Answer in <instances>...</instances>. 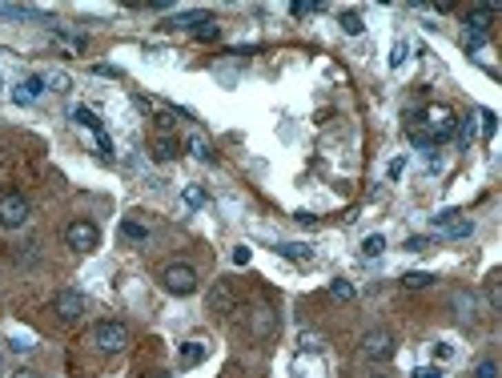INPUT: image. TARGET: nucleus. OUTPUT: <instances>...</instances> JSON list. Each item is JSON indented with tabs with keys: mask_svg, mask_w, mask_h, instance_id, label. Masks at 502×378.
<instances>
[{
	"mask_svg": "<svg viewBox=\"0 0 502 378\" xmlns=\"http://www.w3.org/2000/svg\"><path fill=\"white\" fill-rule=\"evenodd\" d=\"M161 286H165L169 294H177V298H189V294L197 290V270H193L189 261H169V266L161 270Z\"/></svg>",
	"mask_w": 502,
	"mask_h": 378,
	"instance_id": "f257e3e1",
	"label": "nucleus"
},
{
	"mask_svg": "<svg viewBox=\"0 0 502 378\" xmlns=\"http://www.w3.org/2000/svg\"><path fill=\"white\" fill-rule=\"evenodd\" d=\"M65 246H69V250H77V254H89V250H97V246H101V230H97V221H89V217H77V221H69V226H65Z\"/></svg>",
	"mask_w": 502,
	"mask_h": 378,
	"instance_id": "f03ea898",
	"label": "nucleus"
},
{
	"mask_svg": "<svg viewBox=\"0 0 502 378\" xmlns=\"http://www.w3.org/2000/svg\"><path fill=\"white\" fill-rule=\"evenodd\" d=\"M129 326L125 322H97V330H92V342H97V350H105V355H121L125 346H129Z\"/></svg>",
	"mask_w": 502,
	"mask_h": 378,
	"instance_id": "7ed1b4c3",
	"label": "nucleus"
},
{
	"mask_svg": "<svg viewBox=\"0 0 502 378\" xmlns=\"http://www.w3.org/2000/svg\"><path fill=\"white\" fill-rule=\"evenodd\" d=\"M422 121H426V137L430 141H446V137H454V129H458V117H454V109H446V105H430L426 113H422Z\"/></svg>",
	"mask_w": 502,
	"mask_h": 378,
	"instance_id": "20e7f679",
	"label": "nucleus"
},
{
	"mask_svg": "<svg viewBox=\"0 0 502 378\" xmlns=\"http://www.w3.org/2000/svg\"><path fill=\"white\" fill-rule=\"evenodd\" d=\"M24 221H28V201H24V193L4 189V193H0V226H4V230H21Z\"/></svg>",
	"mask_w": 502,
	"mask_h": 378,
	"instance_id": "39448f33",
	"label": "nucleus"
},
{
	"mask_svg": "<svg viewBox=\"0 0 502 378\" xmlns=\"http://www.w3.org/2000/svg\"><path fill=\"white\" fill-rule=\"evenodd\" d=\"M362 355L374 358V362L394 358V334H390V330H365L362 334Z\"/></svg>",
	"mask_w": 502,
	"mask_h": 378,
	"instance_id": "423d86ee",
	"label": "nucleus"
},
{
	"mask_svg": "<svg viewBox=\"0 0 502 378\" xmlns=\"http://www.w3.org/2000/svg\"><path fill=\"white\" fill-rule=\"evenodd\" d=\"M52 314H57L61 322H81V314H85V294L61 290V294L52 298Z\"/></svg>",
	"mask_w": 502,
	"mask_h": 378,
	"instance_id": "0eeeda50",
	"label": "nucleus"
},
{
	"mask_svg": "<svg viewBox=\"0 0 502 378\" xmlns=\"http://www.w3.org/2000/svg\"><path fill=\"white\" fill-rule=\"evenodd\" d=\"M205 306L213 310V314H233V310H237V290H233V282H213Z\"/></svg>",
	"mask_w": 502,
	"mask_h": 378,
	"instance_id": "6e6552de",
	"label": "nucleus"
},
{
	"mask_svg": "<svg viewBox=\"0 0 502 378\" xmlns=\"http://www.w3.org/2000/svg\"><path fill=\"white\" fill-rule=\"evenodd\" d=\"M48 41L61 48V52H69V57H81V52L89 48V41H85L81 32H69V28H61V24H57V28H48Z\"/></svg>",
	"mask_w": 502,
	"mask_h": 378,
	"instance_id": "1a4fd4ad",
	"label": "nucleus"
},
{
	"mask_svg": "<svg viewBox=\"0 0 502 378\" xmlns=\"http://www.w3.org/2000/svg\"><path fill=\"white\" fill-rule=\"evenodd\" d=\"M274 330H277V314L270 306H257L250 314V334L253 338H270Z\"/></svg>",
	"mask_w": 502,
	"mask_h": 378,
	"instance_id": "9d476101",
	"label": "nucleus"
},
{
	"mask_svg": "<svg viewBox=\"0 0 502 378\" xmlns=\"http://www.w3.org/2000/svg\"><path fill=\"white\" fill-rule=\"evenodd\" d=\"M41 93H45V77H24L21 85L12 89V101H17V105H32Z\"/></svg>",
	"mask_w": 502,
	"mask_h": 378,
	"instance_id": "9b49d317",
	"label": "nucleus"
},
{
	"mask_svg": "<svg viewBox=\"0 0 502 378\" xmlns=\"http://www.w3.org/2000/svg\"><path fill=\"white\" fill-rule=\"evenodd\" d=\"M277 254H281V258H290V261H297V266H310V261H314V246H305V241H281V246H277Z\"/></svg>",
	"mask_w": 502,
	"mask_h": 378,
	"instance_id": "f8f14e48",
	"label": "nucleus"
},
{
	"mask_svg": "<svg viewBox=\"0 0 502 378\" xmlns=\"http://www.w3.org/2000/svg\"><path fill=\"white\" fill-rule=\"evenodd\" d=\"M494 12H499V8H494V4H479V8H470V12H466V24H470V32H486V28H490V21H494Z\"/></svg>",
	"mask_w": 502,
	"mask_h": 378,
	"instance_id": "ddd939ff",
	"label": "nucleus"
},
{
	"mask_svg": "<svg viewBox=\"0 0 502 378\" xmlns=\"http://www.w3.org/2000/svg\"><path fill=\"white\" fill-rule=\"evenodd\" d=\"M209 355V346L205 342H185L181 346V355H177V362H181V370H193V366H201Z\"/></svg>",
	"mask_w": 502,
	"mask_h": 378,
	"instance_id": "4468645a",
	"label": "nucleus"
},
{
	"mask_svg": "<svg viewBox=\"0 0 502 378\" xmlns=\"http://www.w3.org/2000/svg\"><path fill=\"white\" fill-rule=\"evenodd\" d=\"M69 117L77 121V125H81V129H89L92 137H97V133H105V129H101V117H97V113H92V109H85V105H77V109H72Z\"/></svg>",
	"mask_w": 502,
	"mask_h": 378,
	"instance_id": "2eb2a0df",
	"label": "nucleus"
},
{
	"mask_svg": "<svg viewBox=\"0 0 502 378\" xmlns=\"http://www.w3.org/2000/svg\"><path fill=\"white\" fill-rule=\"evenodd\" d=\"M121 234L129 237V241H149V226L137 221V217H125V221H121Z\"/></svg>",
	"mask_w": 502,
	"mask_h": 378,
	"instance_id": "dca6fc26",
	"label": "nucleus"
},
{
	"mask_svg": "<svg viewBox=\"0 0 502 378\" xmlns=\"http://www.w3.org/2000/svg\"><path fill=\"white\" fill-rule=\"evenodd\" d=\"M177 153H181V145L173 141V137H157V141H153V157H157V161H173Z\"/></svg>",
	"mask_w": 502,
	"mask_h": 378,
	"instance_id": "f3484780",
	"label": "nucleus"
},
{
	"mask_svg": "<svg viewBox=\"0 0 502 378\" xmlns=\"http://www.w3.org/2000/svg\"><path fill=\"white\" fill-rule=\"evenodd\" d=\"M69 72H61V69H48L45 72V89H52V93H69Z\"/></svg>",
	"mask_w": 502,
	"mask_h": 378,
	"instance_id": "a211bd4d",
	"label": "nucleus"
},
{
	"mask_svg": "<svg viewBox=\"0 0 502 378\" xmlns=\"http://www.w3.org/2000/svg\"><path fill=\"white\" fill-rule=\"evenodd\" d=\"M189 153H193L197 161H209V157H213V149H209L205 133H189Z\"/></svg>",
	"mask_w": 502,
	"mask_h": 378,
	"instance_id": "6ab92c4d",
	"label": "nucleus"
},
{
	"mask_svg": "<svg viewBox=\"0 0 502 378\" xmlns=\"http://www.w3.org/2000/svg\"><path fill=\"white\" fill-rule=\"evenodd\" d=\"M0 17H12V21H32V17H41L37 8H28V4H0Z\"/></svg>",
	"mask_w": 502,
	"mask_h": 378,
	"instance_id": "aec40b11",
	"label": "nucleus"
},
{
	"mask_svg": "<svg viewBox=\"0 0 502 378\" xmlns=\"http://www.w3.org/2000/svg\"><path fill=\"white\" fill-rule=\"evenodd\" d=\"M442 234H446V237H470V234H474V221L458 213V217L450 221V226H446V230H442Z\"/></svg>",
	"mask_w": 502,
	"mask_h": 378,
	"instance_id": "412c9836",
	"label": "nucleus"
},
{
	"mask_svg": "<svg viewBox=\"0 0 502 378\" xmlns=\"http://www.w3.org/2000/svg\"><path fill=\"white\" fill-rule=\"evenodd\" d=\"M342 32H345V37H362V32H365L362 12H342Z\"/></svg>",
	"mask_w": 502,
	"mask_h": 378,
	"instance_id": "4be33fe9",
	"label": "nucleus"
},
{
	"mask_svg": "<svg viewBox=\"0 0 502 378\" xmlns=\"http://www.w3.org/2000/svg\"><path fill=\"white\" fill-rule=\"evenodd\" d=\"M430 282H434V274H426V270H410V274H402V286H406V290H426Z\"/></svg>",
	"mask_w": 502,
	"mask_h": 378,
	"instance_id": "5701e85b",
	"label": "nucleus"
},
{
	"mask_svg": "<svg viewBox=\"0 0 502 378\" xmlns=\"http://www.w3.org/2000/svg\"><path fill=\"white\" fill-rule=\"evenodd\" d=\"M181 201L189 206V210H201V206H205V189H201V186H185L181 189Z\"/></svg>",
	"mask_w": 502,
	"mask_h": 378,
	"instance_id": "b1692460",
	"label": "nucleus"
},
{
	"mask_svg": "<svg viewBox=\"0 0 502 378\" xmlns=\"http://www.w3.org/2000/svg\"><path fill=\"white\" fill-rule=\"evenodd\" d=\"M209 12H185V17H173L169 21V28H197V24H205Z\"/></svg>",
	"mask_w": 502,
	"mask_h": 378,
	"instance_id": "393cba45",
	"label": "nucleus"
},
{
	"mask_svg": "<svg viewBox=\"0 0 502 378\" xmlns=\"http://www.w3.org/2000/svg\"><path fill=\"white\" fill-rule=\"evenodd\" d=\"M362 254H365V258H378V254H386V237H382V234H370V237L362 241Z\"/></svg>",
	"mask_w": 502,
	"mask_h": 378,
	"instance_id": "a878e982",
	"label": "nucleus"
},
{
	"mask_svg": "<svg viewBox=\"0 0 502 378\" xmlns=\"http://www.w3.org/2000/svg\"><path fill=\"white\" fill-rule=\"evenodd\" d=\"M193 37H197V41H217V37H221V24L209 17L205 24H197V28H193Z\"/></svg>",
	"mask_w": 502,
	"mask_h": 378,
	"instance_id": "bb28decb",
	"label": "nucleus"
},
{
	"mask_svg": "<svg viewBox=\"0 0 502 378\" xmlns=\"http://www.w3.org/2000/svg\"><path fill=\"white\" fill-rule=\"evenodd\" d=\"M330 294H334L338 302H354V286L345 282V278H334V282H330Z\"/></svg>",
	"mask_w": 502,
	"mask_h": 378,
	"instance_id": "cd10ccee",
	"label": "nucleus"
},
{
	"mask_svg": "<svg viewBox=\"0 0 502 378\" xmlns=\"http://www.w3.org/2000/svg\"><path fill=\"white\" fill-rule=\"evenodd\" d=\"M486 306L502 310V282H499V278H490V282H486Z\"/></svg>",
	"mask_w": 502,
	"mask_h": 378,
	"instance_id": "c85d7f7f",
	"label": "nucleus"
},
{
	"mask_svg": "<svg viewBox=\"0 0 502 378\" xmlns=\"http://www.w3.org/2000/svg\"><path fill=\"white\" fill-rule=\"evenodd\" d=\"M454 310H458V318H470L474 314V294H466V290L454 294Z\"/></svg>",
	"mask_w": 502,
	"mask_h": 378,
	"instance_id": "c756f323",
	"label": "nucleus"
},
{
	"mask_svg": "<svg viewBox=\"0 0 502 378\" xmlns=\"http://www.w3.org/2000/svg\"><path fill=\"white\" fill-rule=\"evenodd\" d=\"M479 121H482V137L490 141V137H494V129H499V117H494L490 109H482V113H479Z\"/></svg>",
	"mask_w": 502,
	"mask_h": 378,
	"instance_id": "7c9ffc66",
	"label": "nucleus"
},
{
	"mask_svg": "<svg viewBox=\"0 0 502 378\" xmlns=\"http://www.w3.org/2000/svg\"><path fill=\"white\" fill-rule=\"evenodd\" d=\"M474 378H499V362L494 358H482L479 366H474Z\"/></svg>",
	"mask_w": 502,
	"mask_h": 378,
	"instance_id": "2f4dec72",
	"label": "nucleus"
},
{
	"mask_svg": "<svg viewBox=\"0 0 502 378\" xmlns=\"http://www.w3.org/2000/svg\"><path fill=\"white\" fill-rule=\"evenodd\" d=\"M454 217H458V210H442V213H434L430 221H434V230H446V226H450Z\"/></svg>",
	"mask_w": 502,
	"mask_h": 378,
	"instance_id": "473e14b6",
	"label": "nucleus"
},
{
	"mask_svg": "<svg viewBox=\"0 0 502 378\" xmlns=\"http://www.w3.org/2000/svg\"><path fill=\"white\" fill-rule=\"evenodd\" d=\"M454 133H458V141H462V145H470V141H474V121H462Z\"/></svg>",
	"mask_w": 502,
	"mask_h": 378,
	"instance_id": "72a5a7b5",
	"label": "nucleus"
},
{
	"mask_svg": "<svg viewBox=\"0 0 502 378\" xmlns=\"http://www.w3.org/2000/svg\"><path fill=\"white\" fill-rule=\"evenodd\" d=\"M321 4H305V0H297V4H290V12H294L297 21H301V17H310V12H318Z\"/></svg>",
	"mask_w": 502,
	"mask_h": 378,
	"instance_id": "f704fd0d",
	"label": "nucleus"
},
{
	"mask_svg": "<svg viewBox=\"0 0 502 378\" xmlns=\"http://www.w3.org/2000/svg\"><path fill=\"white\" fill-rule=\"evenodd\" d=\"M250 258H253L250 246H237V250H233V266H250Z\"/></svg>",
	"mask_w": 502,
	"mask_h": 378,
	"instance_id": "c9c22d12",
	"label": "nucleus"
},
{
	"mask_svg": "<svg viewBox=\"0 0 502 378\" xmlns=\"http://www.w3.org/2000/svg\"><path fill=\"white\" fill-rule=\"evenodd\" d=\"M434 358H442V362L454 358V346H450V342H434Z\"/></svg>",
	"mask_w": 502,
	"mask_h": 378,
	"instance_id": "e433bc0d",
	"label": "nucleus"
},
{
	"mask_svg": "<svg viewBox=\"0 0 502 378\" xmlns=\"http://www.w3.org/2000/svg\"><path fill=\"white\" fill-rule=\"evenodd\" d=\"M402 61H406V45H402V41H398V45H394V52H390V65H394V69H398V65H402Z\"/></svg>",
	"mask_w": 502,
	"mask_h": 378,
	"instance_id": "4c0bfd02",
	"label": "nucleus"
},
{
	"mask_svg": "<svg viewBox=\"0 0 502 378\" xmlns=\"http://www.w3.org/2000/svg\"><path fill=\"white\" fill-rule=\"evenodd\" d=\"M426 246H430V241H426V237H410V241H406V250H410V254H422V250H426Z\"/></svg>",
	"mask_w": 502,
	"mask_h": 378,
	"instance_id": "58836bf2",
	"label": "nucleus"
},
{
	"mask_svg": "<svg viewBox=\"0 0 502 378\" xmlns=\"http://www.w3.org/2000/svg\"><path fill=\"white\" fill-rule=\"evenodd\" d=\"M414 378H442V370H434V366H418Z\"/></svg>",
	"mask_w": 502,
	"mask_h": 378,
	"instance_id": "ea45409f",
	"label": "nucleus"
},
{
	"mask_svg": "<svg viewBox=\"0 0 502 378\" xmlns=\"http://www.w3.org/2000/svg\"><path fill=\"white\" fill-rule=\"evenodd\" d=\"M92 72H97V77H121L113 65H92Z\"/></svg>",
	"mask_w": 502,
	"mask_h": 378,
	"instance_id": "a19ab883",
	"label": "nucleus"
},
{
	"mask_svg": "<svg viewBox=\"0 0 502 378\" xmlns=\"http://www.w3.org/2000/svg\"><path fill=\"white\" fill-rule=\"evenodd\" d=\"M402 169H406V161L398 157V161H390V169H386V173H390V177H402Z\"/></svg>",
	"mask_w": 502,
	"mask_h": 378,
	"instance_id": "79ce46f5",
	"label": "nucleus"
},
{
	"mask_svg": "<svg viewBox=\"0 0 502 378\" xmlns=\"http://www.w3.org/2000/svg\"><path fill=\"white\" fill-rule=\"evenodd\" d=\"M12 378H41L37 370H28V366H21V370H12Z\"/></svg>",
	"mask_w": 502,
	"mask_h": 378,
	"instance_id": "37998d69",
	"label": "nucleus"
},
{
	"mask_svg": "<svg viewBox=\"0 0 502 378\" xmlns=\"http://www.w3.org/2000/svg\"><path fill=\"white\" fill-rule=\"evenodd\" d=\"M0 370H4V350H0Z\"/></svg>",
	"mask_w": 502,
	"mask_h": 378,
	"instance_id": "c03bdc74",
	"label": "nucleus"
},
{
	"mask_svg": "<svg viewBox=\"0 0 502 378\" xmlns=\"http://www.w3.org/2000/svg\"><path fill=\"white\" fill-rule=\"evenodd\" d=\"M374 378H386V375H374Z\"/></svg>",
	"mask_w": 502,
	"mask_h": 378,
	"instance_id": "a18cd8bd",
	"label": "nucleus"
},
{
	"mask_svg": "<svg viewBox=\"0 0 502 378\" xmlns=\"http://www.w3.org/2000/svg\"><path fill=\"white\" fill-rule=\"evenodd\" d=\"M0 85H4V77H0Z\"/></svg>",
	"mask_w": 502,
	"mask_h": 378,
	"instance_id": "49530a36",
	"label": "nucleus"
}]
</instances>
